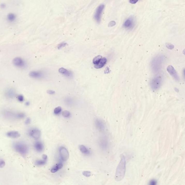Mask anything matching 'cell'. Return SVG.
Instances as JSON below:
<instances>
[{
    "label": "cell",
    "mask_w": 185,
    "mask_h": 185,
    "mask_svg": "<svg viewBox=\"0 0 185 185\" xmlns=\"http://www.w3.org/2000/svg\"><path fill=\"white\" fill-rule=\"evenodd\" d=\"M79 149L83 154H88L89 153V150L83 145H80L79 146Z\"/></svg>",
    "instance_id": "21"
},
{
    "label": "cell",
    "mask_w": 185,
    "mask_h": 185,
    "mask_svg": "<svg viewBox=\"0 0 185 185\" xmlns=\"http://www.w3.org/2000/svg\"><path fill=\"white\" fill-rule=\"evenodd\" d=\"M102 58V57L101 55H98V56H96L94 58L93 60V63L95 65L97 64L101 60Z\"/></svg>",
    "instance_id": "22"
},
{
    "label": "cell",
    "mask_w": 185,
    "mask_h": 185,
    "mask_svg": "<svg viewBox=\"0 0 185 185\" xmlns=\"http://www.w3.org/2000/svg\"><path fill=\"white\" fill-rule=\"evenodd\" d=\"M18 99L19 101L22 102L24 100V97L21 95H19L18 96Z\"/></svg>",
    "instance_id": "30"
},
{
    "label": "cell",
    "mask_w": 185,
    "mask_h": 185,
    "mask_svg": "<svg viewBox=\"0 0 185 185\" xmlns=\"http://www.w3.org/2000/svg\"><path fill=\"white\" fill-rule=\"evenodd\" d=\"M164 60V56L159 55L156 56L152 60L151 62V68L154 73H157L161 70Z\"/></svg>",
    "instance_id": "2"
},
{
    "label": "cell",
    "mask_w": 185,
    "mask_h": 185,
    "mask_svg": "<svg viewBox=\"0 0 185 185\" xmlns=\"http://www.w3.org/2000/svg\"><path fill=\"white\" fill-rule=\"evenodd\" d=\"M16 19V14L13 13H10L7 16V20L9 22H13Z\"/></svg>",
    "instance_id": "18"
},
{
    "label": "cell",
    "mask_w": 185,
    "mask_h": 185,
    "mask_svg": "<svg viewBox=\"0 0 185 185\" xmlns=\"http://www.w3.org/2000/svg\"><path fill=\"white\" fill-rule=\"evenodd\" d=\"M59 72L60 73L63 74L67 76H71V75L70 72L63 68H61L59 69Z\"/></svg>",
    "instance_id": "20"
},
{
    "label": "cell",
    "mask_w": 185,
    "mask_h": 185,
    "mask_svg": "<svg viewBox=\"0 0 185 185\" xmlns=\"http://www.w3.org/2000/svg\"><path fill=\"white\" fill-rule=\"evenodd\" d=\"M5 162L3 160H1L0 161V168H3L5 166Z\"/></svg>",
    "instance_id": "32"
},
{
    "label": "cell",
    "mask_w": 185,
    "mask_h": 185,
    "mask_svg": "<svg viewBox=\"0 0 185 185\" xmlns=\"http://www.w3.org/2000/svg\"><path fill=\"white\" fill-rule=\"evenodd\" d=\"M107 62V59L105 58H102L101 60L97 64L94 65V67L97 69H99L103 67L106 64Z\"/></svg>",
    "instance_id": "17"
},
{
    "label": "cell",
    "mask_w": 185,
    "mask_h": 185,
    "mask_svg": "<svg viewBox=\"0 0 185 185\" xmlns=\"http://www.w3.org/2000/svg\"><path fill=\"white\" fill-rule=\"evenodd\" d=\"M101 145L102 148H106L107 146V142L106 140L103 139L101 141Z\"/></svg>",
    "instance_id": "24"
},
{
    "label": "cell",
    "mask_w": 185,
    "mask_h": 185,
    "mask_svg": "<svg viewBox=\"0 0 185 185\" xmlns=\"http://www.w3.org/2000/svg\"><path fill=\"white\" fill-rule=\"evenodd\" d=\"M61 107L60 106L58 107H56V108L54 109V113L56 114H58L60 113V112H61Z\"/></svg>",
    "instance_id": "25"
},
{
    "label": "cell",
    "mask_w": 185,
    "mask_h": 185,
    "mask_svg": "<svg viewBox=\"0 0 185 185\" xmlns=\"http://www.w3.org/2000/svg\"><path fill=\"white\" fill-rule=\"evenodd\" d=\"M95 125L98 130L101 132H102L105 130V125L103 123L101 120L97 119L95 121Z\"/></svg>",
    "instance_id": "13"
},
{
    "label": "cell",
    "mask_w": 185,
    "mask_h": 185,
    "mask_svg": "<svg viewBox=\"0 0 185 185\" xmlns=\"http://www.w3.org/2000/svg\"><path fill=\"white\" fill-rule=\"evenodd\" d=\"M17 113H15L10 111H6L4 112V115L5 117L9 119H17Z\"/></svg>",
    "instance_id": "12"
},
{
    "label": "cell",
    "mask_w": 185,
    "mask_h": 185,
    "mask_svg": "<svg viewBox=\"0 0 185 185\" xmlns=\"http://www.w3.org/2000/svg\"><path fill=\"white\" fill-rule=\"evenodd\" d=\"M70 112L65 110L62 112V115L64 117H68L70 116Z\"/></svg>",
    "instance_id": "26"
},
{
    "label": "cell",
    "mask_w": 185,
    "mask_h": 185,
    "mask_svg": "<svg viewBox=\"0 0 185 185\" xmlns=\"http://www.w3.org/2000/svg\"><path fill=\"white\" fill-rule=\"evenodd\" d=\"M104 72L105 73H109V72H110L109 68H108V67H107L106 68Z\"/></svg>",
    "instance_id": "36"
},
{
    "label": "cell",
    "mask_w": 185,
    "mask_h": 185,
    "mask_svg": "<svg viewBox=\"0 0 185 185\" xmlns=\"http://www.w3.org/2000/svg\"><path fill=\"white\" fill-rule=\"evenodd\" d=\"M167 72L176 81H179L180 80V78L178 74L175 70V68L172 65H169L167 68Z\"/></svg>",
    "instance_id": "9"
},
{
    "label": "cell",
    "mask_w": 185,
    "mask_h": 185,
    "mask_svg": "<svg viewBox=\"0 0 185 185\" xmlns=\"http://www.w3.org/2000/svg\"><path fill=\"white\" fill-rule=\"evenodd\" d=\"M34 147L37 152H41L43 150V144L40 142H37L34 144Z\"/></svg>",
    "instance_id": "16"
},
{
    "label": "cell",
    "mask_w": 185,
    "mask_h": 185,
    "mask_svg": "<svg viewBox=\"0 0 185 185\" xmlns=\"http://www.w3.org/2000/svg\"><path fill=\"white\" fill-rule=\"evenodd\" d=\"M1 7L2 9H4L5 7V5L4 4H2L1 5Z\"/></svg>",
    "instance_id": "39"
},
{
    "label": "cell",
    "mask_w": 185,
    "mask_h": 185,
    "mask_svg": "<svg viewBox=\"0 0 185 185\" xmlns=\"http://www.w3.org/2000/svg\"><path fill=\"white\" fill-rule=\"evenodd\" d=\"M63 164L62 163H59L57 164L55 166L51 169V173H54L58 171L59 169H61L63 167Z\"/></svg>",
    "instance_id": "19"
},
{
    "label": "cell",
    "mask_w": 185,
    "mask_h": 185,
    "mask_svg": "<svg viewBox=\"0 0 185 185\" xmlns=\"http://www.w3.org/2000/svg\"><path fill=\"white\" fill-rule=\"evenodd\" d=\"M116 24V23L115 21H111L108 24V27H113V26H115V25Z\"/></svg>",
    "instance_id": "31"
},
{
    "label": "cell",
    "mask_w": 185,
    "mask_h": 185,
    "mask_svg": "<svg viewBox=\"0 0 185 185\" xmlns=\"http://www.w3.org/2000/svg\"><path fill=\"white\" fill-rule=\"evenodd\" d=\"M83 174L84 176L87 177H90L92 175V173L89 171H84L83 172Z\"/></svg>",
    "instance_id": "27"
},
{
    "label": "cell",
    "mask_w": 185,
    "mask_h": 185,
    "mask_svg": "<svg viewBox=\"0 0 185 185\" xmlns=\"http://www.w3.org/2000/svg\"><path fill=\"white\" fill-rule=\"evenodd\" d=\"M6 135L8 137L12 138H18L20 136V133L16 131H10L7 133Z\"/></svg>",
    "instance_id": "14"
},
{
    "label": "cell",
    "mask_w": 185,
    "mask_h": 185,
    "mask_svg": "<svg viewBox=\"0 0 185 185\" xmlns=\"http://www.w3.org/2000/svg\"><path fill=\"white\" fill-rule=\"evenodd\" d=\"M121 160L117 166L115 175V180L117 182L122 180L125 172L126 161L125 157L123 155H121Z\"/></svg>",
    "instance_id": "1"
},
{
    "label": "cell",
    "mask_w": 185,
    "mask_h": 185,
    "mask_svg": "<svg viewBox=\"0 0 185 185\" xmlns=\"http://www.w3.org/2000/svg\"><path fill=\"white\" fill-rule=\"evenodd\" d=\"M31 122V119L29 117H28L26 119V121H25V124L26 125H28L30 124Z\"/></svg>",
    "instance_id": "33"
},
{
    "label": "cell",
    "mask_w": 185,
    "mask_h": 185,
    "mask_svg": "<svg viewBox=\"0 0 185 185\" xmlns=\"http://www.w3.org/2000/svg\"><path fill=\"white\" fill-rule=\"evenodd\" d=\"M13 146L16 152L22 155H25L29 152V147L24 142H16L13 144Z\"/></svg>",
    "instance_id": "3"
},
{
    "label": "cell",
    "mask_w": 185,
    "mask_h": 185,
    "mask_svg": "<svg viewBox=\"0 0 185 185\" xmlns=\"http://www.w3.org/2000/svg\"><path fill=\"white\" fill-rule=\"evenodd\" d=\"M67 45V44L66 43L63 42L62 43L58 45V49H61L63 47H64L66 46Z\"/></svg>",
    "instance_id": "29"
},
{
    "label": "cell",
    "mask_w": 185,
    "mask_h": 185,
    "mask_svg": "<svg viewBox=\"0 0 185 185\" xmlns=\"http://www.w3.org/2000/svg\"><path fill=\"white\" fill-rule=\"evenodd\" d=\"M13 63L14 66L19 68H23L26 66V63L23 59L20 57H16L13 60Z\"/></svg>",
    "instance_id": "6"
},
{
    "label": "cell",
    "mask_w": 185,
    "mask_h": 185,
    "mask_svg": "<svg viewBox=\"0 0 185 185\" xmlns=\"http://www.w3.org/2000/svg\"><path fill=\"white\" fill-rule=\"evenodd\" d=\"M60 154L61 158L63 161H66L69 157V153L68 150L64 147H61L60 148Z\"/></svg>",
    "instance_id": "8"
},
{
    "label": "cell",
    "mask_w": 185,
    "mask_h": 185,
    "mask_svg": "<svg viewBox=\"0 0 185 185\" xmlns=\"http://www.w3.org/2000/svg\"><path fill=\"white\" fill-rule=\"evenodd\" d=\"M41 134L40 131L37 128L31 129L29 132L30 136L35 139H38L40 138Z\"/></svg>",
    "instance_id": "10"
},
{
    "label": "cell",
    "mask_w": 185,
    "mask_h": 185,
    "mask_svg": "<svg viewBox=\"0 0 185 185\" xmlns=\"http://www.w3.org/2000/svg\"><path fill=\"white\" fill-rule=\"evenodd\" d=\"M26 105L29 106V102H27L26 103Z\"/></svg>",
    "instance_id": "40"
},
{
    "label": "cell",
    "mask_w": 185,
    "mask_h": 185,
    "mask_svg": "<svg viewBox=\"0 0 185 185\" xmlns=\"http://www.w3.org/2000/svg\"><path fill=\"white\" fill-rule=\"evenodd\" d=\"M30 77L34 79H40L43 76V74L41 72L39 71H32L29 73Z\"/></svg>",
    "instance_id": "11"
},
{
    "label": "cell",
    "mask_w": 185,
    "mask_h": 185,
    "mask_svg": "<svg viewBox=\"0 0 185 185\" xmlns=\"http://www.w3.org/2000/svg\"><path fill=\"white\" fill-rule=\"evenodd\" d=\"M162 83V78L161 76H157L150 82V87L153 91H157L161 87Z\"/></svg>",
    "instance_id": "4"
},
{
    "label": "cell",
    "mask_w": 185,
    "mask_h": 185,
    "mask_svg": "<svg viewBox=\"0 0 185 185\" xmlns=\"http://www.w3.org/2000/svg\"><path fill=\"white\" fill-rule=\"evenodd\" d=\"M166 47H167L168 49H170V50H172L174 48V45H173L171 43H166Z\"/></svg>",
    "instance_id": "28"
},
{
    "label": "cell",
    "mask_w": 185,
    "mask_h": 185,
    "mask_svg": "<svg viewBox=\"0 0 185 185\" xmlns=\"http://www.w3.org/2000/svg\"><path fill=\"white\" fill-rule=\"evenodd\" d=\"M46 160H38L35 161V165L37 166H42L45 165L46 163Z\"/></svg>",
    "instance_id": "23"
},
{
    "label": "cell",
    "mask_w": 185,
    "mask_h": 185,
    "mask_svg": "<svg viewBox=\"0 0 185 185\" xmlns=\"http://www.w3.org/2000/svg\"><path fill=\"white\" fill-rule=\"evenodd\" d=\"M42 158L43 159H45V160H47V156L46 154H44L42 155Z\"/></svg>",
    "instance_id": "38"
},
{
    "label": "cell",
    "mask_w": 185,
    "mask_h": 185,
    "mask_svg": "<svg viewBox=\"0 0 185 185\" xmlns=\"http://www.w3.org/2000/svg\"><path fill=\"white\" fill-rule=\"evenodd\" d=\"M135 23L134 17L131 16L125 21L123 26L126 29H131L134 26Z\"/></svg>",
    "instance_id": "7"
},
{
    "label": "cell",
    "mask_w": 185,
    "mask_h": 185,
    "mask_svg": "<svg viewBox=\"0 0 185 185\" xmlns=\"http://www.w3.org/2000/svg\"><path fill=\"white\" fill-rule=\"evenodd\" d=\"M156 184V182L154 180H152L150 182V184L151 185H155Z\"/></svg>",
    "instance_id": "37"
},
{
    "label": "cell",
    "mask_w": 185,
    "mask_h": 185,
    "mask_svg": "<svg viewBox=\"0 0 185 185\" xmlns=\"http://www.w3.org/2000/svg\"><path fill=\"white\" fill-rule=\"evenodd\" d=\"M47 93L49 94H54V93H55V91L50 90H48V91H47Z\"/></svg>",
    "instance_id": "35"
},
{
    "label": "cell",
    "mask_w": 185,
    "mask_h": 185,
    "mask_svg": "<svg viewBox=\"0 0 185 185\" xmlns=\"http://www.w3.org/2000/svg\"><path fill=\"white\" fill-rule=\"evenodd\" d=\"M104 8L105 5L104 4H101L97 7L95 13L94 18L97 22L98 23L101 22L102 13Z\"/></svg>",
    "instance_id": "5"
},
{
    "label": "cell",
    "mask_w": 185,
    "mask_h": 185,
    "mask_svg": "<svg viewBox=\"0 0 185 185\" xmlns=\"http://www.w3.org/2000/svg\"><path fill=\"white\" fill-rule=\"evenodd\" d=\"M138 0H129V3L132 4H135L137 3Z\"/></svg>",
    "instance_id": "34"
},
{
    "label": "cell",
    "mask_w": 185,
    "mask_h": 185,
    "mask_svg": "<svg viewBox=\"0 0 185 185\" xmlns=\"http://www.w3.org/2000/svg\"><path fill=\"white\" fill-rule=\"evenodd\" d=\"M5 96L8 98H13L16 96V92L13 89H9L5 92Z\"/></svg>",
    "instance_id": "15"
}]
</instances>
